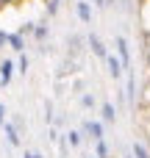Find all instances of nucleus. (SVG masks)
<instances>
[{"mask_svg": "<svg viewBox=\"0 0 150 158\" xmlns=\"http://www.w3.org/2000/svg\"><path fill=\"white\" fill-rule=\"evenodd\" d=\"M106 67H109V75H111L114 81H120V78L125 75V64H122V58H120V56H114V53H109V56H106Z\"/></svg>", "mask_w": 150, "mask_h": 158, "instance_id": "f257e3e1", "label": "nucleus"}, {"mask_svg": "<svg viewBox=\"0 0 150 158\" xmlns=\"http://www.w3.org/2000/svg\"><path fill=\"white\" fill-rule=\"evenodd\" d=\"M14 72H17V64L11 58H3L0 61V86H8L11 78H14Z\"/></svg>", "mask_w": 150, "mask_h": 158, "instance_id": "f03ea898", "label": "nucleus"}, {"mask_svg": "<svg viewBox=\"0 0 150 158\" xmlns=\"http://www.w3.org/2000/svg\"><path fill=\"white\" fill-rule=\"evenodd\" d=\"M84 131H86L95 142L106 139V128H103V122H97V119H86V122H84Z\"/></svg>", "mask_w": 150, "mask_h": 158, "instance_id": "7ed1b4c3", "label": "nucleus"}, {"mask_svg": "<svg viewBox=\"0 0 150 158\" xmlns=\"http://www.w3.org/2000/svg\"><path fill=\"white\" fill-rule=\"evenodd\" d=\"M114 44H117V56L122 58V64H125V69H128V67H131V47H128V39H125V36H117Z\"/></svg>", "mask_w": 150, "mask_h": 158, "instance_id": "20e7f679", "label": "nucleus"}, {"mask_svg": "<svg viewBox=\"0 0 150 158\" xmlns=\"http://www.w3.org/2000/svg\"><path fill=\"white\" fill-rule=\"evenodd\" d=\"M86 42H89V47H92V53H95L97 58H103V61H106V56H109V50H106V44H103V39H100L97 33H89V39H86Z\"/></svg>", "mask_w": 150, "mask_h": 158, "instance_id": "39448f33", "label": "nucleus"}, {"mask_svg": "<svg viewBox=\"0 0 150 158\" xmlns=\"http://www.w3.org/2000/svg\"><path fill=\"white\" fill-rule=\"evenodd\" d=\"M75 14H78V19H81L84 25L92 22V6H89L86 0H78V3H75Z\"/></svg>", "mask_w": 150, "mask_h": 158, "instance_id": "423d86ee", "label": "nucleus"}, {"mask_svg": "<svg viewBox=\"0 0 150 158\" xmlns=\"http://www.w3.org/2000/svg\"><path fill=\"white\" fill-rule=\"evenodd\" d=\"M8 50H11V53H25V36H22L19 31L8 33Z\"/></svg>", "mask_w": 150, "mask_h": 158, "instance_id": "0eeeda50", "label": "nucleus"}, {"mask_svg": "<svg viewBox=\"0 0 150 158\" xmlns=\"http://www.w3.org/2000/svg\"><path fill=\"white\" fill-rule=\"evenodd\" d=\"M3 131H6V142H8L11 147H19V128H17L14 122H6Z\"/></svg>", "mask_w": 150, "mask_h": 158, "instance_id": "6e6552de", "label": "nucleus"}, {"mask_svg": "<svg viewBox=\"0 0 150 158\" xmlns=\"http://www.w3.org/2000/svg\"><path fill=\"white\" fill-rule=\"evenodd\" d=\"M100 119H103V122H109V125L117 119V111H114V106H111V103H103V106H100Z\"/></svg>", "mask_w": 150, "mask_h": 158, "instance_id": "1a4fd4ad", "label": "nucleus"}, {"mask_svg": "<svg viewBox=\"0 0 150 158\" xmlns=\"http://www.w3.org/2000/svg\"><path fill=\"white\" fill-rule=\"evenodd\" d=\"M131 153H134V158H150V150L142 142H134V144H131Z\"/></svg>", "mask_w": 150, "mask_h": 158, "instance_id": "9d476101", "label": "nucleus"}, {"mask_svg": "<svg viewBox=\"0 0 150 158\" xmlns=\"http://www.w3.org/2000/svg\"><path fill=\"white\" fill-rule=\"evenodd\" d=\"M95 156H97V158H109V156H111V150H109V144H106V139H100V142H95Z\"/></svg>", "mask_w": 150, "mask_h": 158, "instance_id": "9b49d317", "label": "nucleus"}, {"mask_svg": "<svg viewBox=\"0 0 150 158\" xmlns=\"http://www.w3.org/2000/svg\"><path fill=\"white\" fill-rule=\"evenodd\" d=\"M47 36H50V28H47V22L36 25V31H33V39H36V42H45Z\"/></svg>", "mask_w": 150, "mask_h": 158, "instance_id": "f8f14e48", "label": "nucleus"}, {"mask_svg": "<svg viewBox=\"0 0 150 158\" xmlns=\"http://www.w3.org/2000/svg\"><path fill=\"white\" fill-rule=\"evenodd\" d=\"M81 142H84L81 139V131H67V144L70 147H81Z\"/></svg>", "mask_w": 150, "mask_h": 158, "instance_id": "ddd939ff", "label": "nucleus"}, {"mask_svg": "<svg viewBox=\"0 0 150 158\" xmlns=\"http://www.w3.org/2000/svg\"><path fill=\"white\" fill-rule=\"evenodd\" d=\"M28 67H31L28 56H25V53H19V61H17V72H19V75H25V72H28Z\"/></svg>", "mask_w": 150, "mask_h": 158, "instance_id": "4468645a", "label": "nucleus"}, {"mask_svg": "<svg viewBox=\"0 0 150 158\" xmlns=\"http://www.w3.org/2000/svg\"><path fill=\"white\" fill-rule=\"evenodd\" d=\"M61 8V0H47V17H56Z\"/></svg>", "mask_w": 150, "mask_h": 158, "instance_id": "2eb2a0df", "label": "nucleus"}, {"mask_svg": "<svg viewBox=\"0 0 150 158\" xmlns=\"http://www.w3.org/2000/svg\"><path fill=\"white\" fill-rule=\"evenodd\" d=\"M33 31H36V22H25V25L19 28V33H22V36H33Z\"/></svg>", "mask_w": 150, "mask_h": 158, "instance_id": "dca6fc26", "label": "nucleus"}, {"mask_svg": "<svg viewBox=\"0 0 150 158\" xmlns=\"http://www.w3.org/2000/svg\"><path fill=\"white\" fill-rule=\"evenodd\" d=\"M81 106L84 108H95V94H81Z\"/></svg>", "mask_w": 150, "mask_h": 158, "instance_id": "f3484780", "label": "nucleus"}, {"mask_svg": "<svg viewBox=\"0 0 150 158\" xmlns=\"http://www.w3.org/2000/svg\"><path fill=\"white\" fill-rule=\"evenodd\" d=\"M45 122H47V125L53 122V103H50V100L45 103Z\"/></svg>", "mask_w": 150, "mask_h": 158, "instance_id": "a211bd4d", "label": "nucleus"}, {"mask_svg": "<svg viewBox=\"0 0 150 158\" xmlns=\"http://www.w3.org/2000/svg\"><path fill=\"white\" fill-rule=\"evenodd\" d=\"M8 47V31H0V50Z\"/></svg>", "mask_w": 150, "mask_h": 158, "instance_id": "6ab92c4d", "label": "nucleus"}, {"mask_svg": "<svg viewBox=\"0 0 150 158\" xmlns=\"http://www.w3.org/2000/svg\"><path fill=\"white\" fill-rule=\"evenodd\" d=\"M6 122H8V119H6V106H3V103H0V128H3V125H6Z\"/></svg>", "mask_w": 150, "mask_h": 158, "instance_id": "aec40b11", "label": "nucleus"}, {"mask_svg": "<svg viewBox=\"0 0 150 158\" xmlns=\"http://www.w3.org/2000/svg\"><path fill=\"white\" fill-rule=\"evenodd\" d=\"M22 158H45V156H39V153H31V150H25V153H22Z\"/></svg>", "mask_w": 150, "mask_h": 158, "instance_id": "412c9836", "label": "nucleus"}, {"mask_svg": "<svg viewBox=\"0 0 150 158\" xmlns=\"http://www.w3.org/2000/svg\"><path fill=\"white\" fill-rule=\"evenodd\" d=\"M95 6H97V8H106V6H109V0H95Z\"/></svg>", "mask_w": 150, "mask_h": 158, "instance_id": "4be33fe9", "label": "nucleus"}, {"mask_svg": "<svg viewBox=\"0 0 150 158\" xmlns=\"http://www.w3.org/2000/svg\"><path fill=\"white\" fill-rule=\"evenodd\" d=\"M14 3H19V0H0V8L3 6H14Z\"/></svg>", "mask_w": 150, "mask_h": 158, "instance_id": "5701e85b", "label": "nucleus"}, {"mask_svg": "<svg viewBox=\"0 0 150 158\" xmlns=\"http://www.w3.org/2000/svg\"><path fill=\"white\" fill-rule=\"evenodd\" d=\"M122 158H134V153H131V156H122Z\"/></svg>", "mask_w": 150, "mask_h": 158, "instance_id": "b1692460", "label": "nucleus"}, {"mask_svg": "<svg viewBox=\"0 0 150 158\" xmlns=\"http://www.w3.org/2000/svg\"><path fill=\"white\" fill-rule=\"evenodd\" d=\"M111 3H117V0H109V6H111Z\"/></svg>", "mask_w": 150, "mask_h": 158, "instance_id": "393cba45", "label": "nucleus"}]
</instances>
